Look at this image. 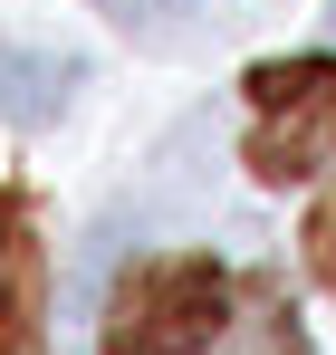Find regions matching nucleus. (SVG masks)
Listing matches in <instances>:
<instances>
[{"label": "nucleus", "instance_id": "nucleus-1", "mask_svg": "<svg viewBox=\"0 0 336 355\" xmlns=\"http://www.w3.org/2000/svg\"><path fill=\"white\" fill-rule=\"evenodd\" d=\"M230 327V269L221 259H144L106 297V355H212Z\"/></svg>", "mask_w": 336, "mask_h": 355}, {"label": "nucleus", "instance_id": "nucleus-2", "mask_svg": "<svg viewBox=\"0 0 336 355\" xmlns=\"http://www.w3.org/2000/svg\"><path fill=\"white\" fill-rule=\"evenodd\" d=\"M317 164H336V58L250 67V173L308 182Z\"/></svg>", "mask_w": 336, "mask_h": 355}, {"label": "nucleus", "instance_id": "nucleus-3", "mask_svg": "<svg viewBox=\"0 0 336 355\" xmlns=\"http://www.w3.org/2000/svg\"><path fill=\"white\" fill-rule=\"evenodd\" d=\"M0 346L39 355V240H29L19 192H0Z\"/></svg>", "mask_w": 336, "mask_h": 355}, {"label": "nucleus", "instance_id": "nucleus-4", "mask_svg": "<svg viewBox=\"0 0 336 355\" xmlns=\"http://www.w3.org/2000/svg\"><path fill=\"white\" fill-rule=\"evenodd\" d=\"M317 269H327V279H336V202H327V211H317Z\"/></svg>", "mask_w": 336, "mask_h": 355}, {"label": "nucleus", "instance_id": "nucleus-5", "mask_svg": "<svg viewBox=\"0 0 336 355\" xmlns=\"http://www.w3.org/2000/svg\"><path fill=\"white\" fill-rule=\"evenodd\" d=\"M0 355H10V346H0Z\"/></svg>", "mask_w": 336, "mask_h": 355}]
</instances>
